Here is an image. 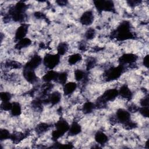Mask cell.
Segmentation results:
<instances>
[{"label":"cell","mask_w":149,"mask_h":149,"mask_svg":"<svg viewBox=\"0 0 149 149\" xmlns=\"http://www.w3.org/2000/svg\"><path fill=\"white\" fill-rule=\"evenodd\" d=\"M95 19V16L93 10H86L80 16L79 22L84 26H90L94 23Z\"/></svg>","instance_id":"6da1fadb"}]
</instances>
